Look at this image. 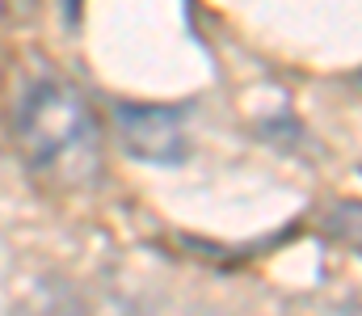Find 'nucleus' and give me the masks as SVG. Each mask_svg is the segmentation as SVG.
<instances>
[{"instance_id":"nucleus-1","label":"nucleus","mask_w":362,"mask_h":316,"mask_svg":"<svg viewBox=\"0 0 362 316\" xmlns=\"http://www.w3.org/2000/svg\"><path fill=\"white\" fill-rule=\"evenodd\" d=\"M17 148L30 169L59 182H89L101 169L97 118L64 81H38L17 105Z\"/></svg>"},{"instance_id":"nucleus-2","label":"nucleus","mask_w":362,"mask_h":316,"mask_svg":"<svg viewBox=\"0 0 362 316\" xmlns=\"http://www.w3.org/2000/svg\"><path fill=\"white\" fill-rule=\"evenodd\" d=\"M114 127H118L122 148L135 160H148V165H181L189 156L185 110L181 105L118 102L114 105Z\"/></svg>"},{"instance_id":"nucleus-3","label":"nucleus","mask_w":362,"mask_h":316,"mask_svg":"<svg viewBox=\"0 0 362 316\" xmlns=\"http://www.w3.org/2000/svg\"><path fill=\"white\" fill-rule=\"evenodd\" d=\"M17 316H85V304H81V295L68 283H42L17 308Z\"/></svg>"},{"instance_id":"nucleus-4","label":"nucleus","mask_w":362,"mask_h":316,"mask_svg":"<svg viewBox=\"0 0 362 316\" xmlns=\"http://www.w3.org/2000/svg\"><path fill=\"white\" fill-rule=\"evenodd\" d=\"M64 13H68V21H76L81 17V0H64Z\"/></svg>"},{"instance_id":"nucleus-5","label":"nucleus","mask_w":362,"mask_h":316,"mask_svg":"<svg viewBox=\"0 0 362 316\" xmlns=\"http://www.w3.org/2000/svg\"><path fill=\"white\" fill-rule=\"evenodd\" d=\"M358 81H362V76H358Z\"/></svg>"}]
</instances>
